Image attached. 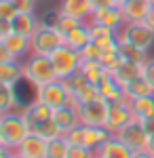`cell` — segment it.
<instances>
[{
	"label": "cell",
	"instance_id": "cell-25",
	"mask_svg": "<svg viewBox=\"0 0 154 158\" xmlns=\"http://www.w3.org/2000/svg\"><path fill=\"white\" fill-rule=\"evenodd\" d=\"M89 42H93V40H91V30H89V23L87 21L66 34V44L74 51H83Z\"/></svg>",
	"mask_w": 154,
	"mask_h": 158
},
{
	"label": "cell",
	"instance_id": "cell-34",
	"mask_svg": "<svg viewBox=\"0 0 154 158\" xmlns=\"http://www.w3.org/2000/svg\"><path fill=\"white\" fill-rule=\"evenodd\" d=\"M63 137L68 139L70 146H83V141H84V124H76L74 129L66 131Z\"/></svg>",
	"mask_w": 154,
	"mask_h": 158
},
{
	"label": "cell",
	"instance_id": "cell-23",
	"mask_svg": "<svg viewBox=\"0 0 154 158\" xmlns=\"http://www.w3.org/2000/svg\"><path fill=\"white\" fill-rule=\"evenodd\" d=\"M80 72L84 74V78H87L89 82H93V85H97V86H99L108 76H110V72L104 68V63H101L99 59L83 61V63H80Z\"/></svg>",
	"mask_w": 154,
	"mask_h": 158
},
{
	"label": "cell",
	"instance_id": "cell-33",
	"mask_svg": "<svg viewBox=\"0 0 154 158\" xmlns=\"http://www.w3.org/2000/svg\"><path fill=\"white\" fill-rule=\"evenodd\" d=\"M53 23L57 25V30H59V32L68 34V32H72L74 27H78V25L84 23V21H80V19H76V17H70V15H66V13H59V11H57L55 19H53Z\"/></svg>",
	"mask_w": 154,
	"mask_h": 158
},
{
	"label": "cell",
	"instance_id": "cell-14",
	"mask_svg": "<svg viewBox=\"0 0 154 158\" xmlns=\"http://www.w3.org/2000/svg\"><path fill=\"white\" fill-rule=\"evenodd\" d=\"M93 2L91 0H61L59 13H66L70 17H76L80 21H89L93 15Z\"/></svg>",
	"mask_w": 154,
	"mask_h": 158
},
{
	"label": "cell",
	"instance_id": "cell-50",
	"mask_svg": "<svg viewBox=\"0 0 154 158\" xmlns=\"http://www.w3.org/2000/svg\"><path fill=\"white\" fill-rule=\"evenodd\" d=\"M13 158H24V156H19V154H15V156H13Z\"/></svg>",
	"mask_w": 154,
	"mask_h": 158
},
{
	"label": "cell",
	"instance_id": "cell-29",
	"mask_svg": "<svg viewBox=\"0 0 154 158\" xmlns=\"http://www.w3.org/2000/svg\"><path fill=\"white\" fill-rule=\"evenodd\" d=\"M150 93H154V91L143 76H137L135 80H131L129 85L125 86V95H127L129 101L131 99H137V97H143V95H150Z\"/></svg>",
	"mask_w": 154,
	"mask_h": 158
},
{
	"label": "cell",
	"instance_id": "cell-19",
	"mask_svg": "<svg viewBox=\"0 0 154 158\" xmlns=\"http://www.w3.org/2000/svg\"><path fill=\"white\" fill-rule=\"evenodd\" d=\"M99 95H101V99H106L110 106L112 103H129V99L125 95V89L112 76H108L106 80L99 85Z\"/></svg>",
	"mask_w": 154,
	"mask_h": 158
},
{
	"label": "cell",
	"instance_id": "cell-39",
	"mask_svg": "<svg viewBox=\"0 0 154 158\" xmlns=\"http://www.w3.org/2000/svg\"><path fill=\"white\" fill-rule=\"evenodd\" d=\"M142 76L148 80V85L152 86V91H154V57H152V59H148L142 65Z\"/></svg>",
	"mask_w": 154,
	"mask_h": 158
},
{
	"label": "cell",
	"instance_id": "cell-32",
	"mask_svg": "<svg viewBox=\"0 0 154 158\" xmlns=\"http://www.w3.org/2000/svg\"><path fill=\"white\" fill-rule=\"evenodd\" d=\"M34 135H40L42 139H47V141H51V139H55V137H61L63 135V131H61L59 127L55 124V120L51 118V120H45V122H40L38 127H36L34 131H32Z\"/></svg>",
	"mask_w": 154,
	"mask_h": 158
},
{
	"label": "cell",
	"instance_id": "cell-42",
	"mask_svg": "<svg viewBox=\"0 0 154 158\" xmlns=\"http://www.w3.org/2000/svg\"><path fill=\"white\" fill-rule=\"evenodd\" d=\"M93 2V9H110V6H118L116 4V0H91Z\"/></svg>",
	"mask_w": 154,
	"mask_h": 158
},
{
	"label": "cell",
	"instance_id": "cell-36",
	"mask_svg": "<svg viewBox=\"0 0 154 158\" xmlns=\"http://www.w3.org/2000/svg\"><path fill=\"white\" fill-rule=\"evenodd\" d=\"M15 15H17V9L13 6L11 0H0V19H6V21H11Z\"/></svg>",
	"mask_w": 154,
	"mask_h": 158
},
{
	"label": "cell",
	"instance_id": "cell-53",
	"mask_svg": "<svg viewBox=\"0 0 154 158\" xmlns=\"http://www.w3.org/2000/svg\"><path fill=\"white\" fill-rule=\"evenodd\" d=\"M95 158H99V156H97V154H95Z\"/></svg>",
	"mask_w": 154,
	"mask_h": 158
},
{
	"label": "cell",
	"instance_id": "cell-3",
	"mask_svg": "<svg viewBox=\"0 0 154 158\" xmlns=\"http://www.w3.org/2000/svg\"><path fill=\"white\" fill-rule=\"evenodd\" d=\"M0 129H2L4 146L11 148L13 152L21 146V141L30 135V127H28V122H25V118L21 116V112H19V110L4 114V116H2V120H0Z\"/></svg>",
	"mask_w": 154,
	"mask_h": 158
},
{
	"label": "cell",
	"instance_id": "cell-15",
	"mask_svg": "<svg viewBox=\"0 0 154 158\" xmlns=\"http://www.w3.org/2000/svg\"><path fill=\"white\" fill-rule=\"evenodd\" d=\"M4 44H6V49L13 53V57L15 59H25L28 55H32V38L30 36H24V34H17V32H13L9 36L4 38Z\"/></svg>",
	"mask_w": 154,
	"mask_h": 158
},
{
	"label": "cell",
	"instance_id": "cell-5",
	"mask_svg": "<svg viewBox=\"0 0 154 158\" xmlns=\"http://www.w3.org/2000/svg\"><path fill=\"white\" fill-rule=\"evenodd\" d=\"M116 38H118L120 44H133V47L143 49V51H150V47L154 44V32L143 21L125 23L116 32Z\"/></svg>",
	"mask_w": 154,
	"mask_h": 158
},
{
	"label": "cell",
	"instance_id": "cell-27",
	"mask_svg": "<svg viewBox=\"0 0 154 158\" xmlns=\"http://www.w3.org/2000/svg\"><path fill=\"white\" fill-rule=\"evenodd\" d=\"M15 110H21L17 86H9L0 82V112L9 114V112H15Z\"/></svg>",
	"mask_w": 154,
	"mask_h": 158
},
{
	"label": "cell",
	"instance_id": "cell-47",
	"mask_svg": "<svg viewBox=\"0 0 154 158\" xmlns=\"http://www.w3.org/2000/svg\"><path fill=\"white\" fill-rule=\"evenodd\" d=\"M146 150H148V152H152V154H154V133L150 135V141H148V148H146Z\"/></svg>",
	"mask_w": 154,
	"mask_h": 158
},
{
	"label": "cell",
	"instance_id": "cell-37",
	"mask_svg": "<svg viewBox=\"0 0 154 158\" xmlns=\"http://www.w3.org/2000/svg\"><path fill=\"white\" fill-rule=\"evenodd\" d=\"M95 154H97L95 150H89V148H83V146H72L68 158H95Z\"/></svg>",
	"mask_w": 154,
	"mask_h": 158
},
{
	"label": "cell",
	"instance_id": "cell-24",
	"mask_svg": "<svg viewBox=\"0 0 154 158\" xmlns=\"http://www.w3.org/2000/svg\"><path fill=\"white\" fill-rule=\"evenodd\" d=\"M110 137H112V133L108 131L106 127H84L83 148H89V150H95V152H97Z\"/></svg>",
	"mask_w": 154,
	"mask_h": 158
},
{
	"label": "cell",
	"instance_id": "cell-7",
	"mask_svg": "<svg viewBox=\"0 0 154 158\" xmlns=\"http://www.w3.org/2000/svg\"><path fill=\"white\" fill-rule=\"evenodd\" d=\"M34 99L49 106L51 110L55 108H61V106H68L70 101V95L68 91L63 89V82L61 80H53L49 85H42V86H36L34 89Z\"/></svg>",
	"mask_w": 154,
	"mask_h": 158
},
{
	"label": "cell",
	"instance_id": "cell-9",
	"mask_svg": "<svg viewBox=\"0 0 154 158\" xmlns=\"http://www.w3.org/2000/svg\"><path fill=\"white\" fill-rule=\"evenodd\" d=\"M70 80H72V95L76 97L78 103H87V101H93V99L101 97L99 95V86L89 82L80 70L74 74V76H70Z\"/></svg>",
	"mask_w": 154,
	"mask_h": 158
},
{
	"label": "cell",
	"instance_id": "cell-38",
	"mask_svg": "<svg viewBox=\"0 0 154 158\" xmlns=\"http://www.w3.org/2000/svg\"><path fill=\"white\" fill-rule=\"evenodd\" d=\"M11 2H13V6L17 9V13H34L38 0H11Z\"/></svg>",
	"mask_w": 154,
	"mask_h": 158
},
{
	"label": "cell",
	"instance_id": "cell-6",
	"mask_svg": "<svg viewBox=\"0 0 154 158\" xmlns=\"http://www.w3.org/2000/svg\"><path fill=\"white\" fill-rule=\"evenodd\" d=\"M108 112H110V103L101 97L87 101V103H78L80 124H84V127H106Z\"/></svg>",
	"mask_w": 154,
	"mask_h": 158
},
{
	"label": "cell",
	"instance_id": "cell-40",
	"mask_svg": "<svg viewBox=\"0 0 154 158\" xmlns=\"http://www.w3.org/2000/svg\"><path fill=\"white\" fill-rule=\"evenodd\" d=\"M13 53L6 49V44H4V40H0V63H6V61H13Z\"/></svg>",
	"mask_w": 154,
	"mask_h": 158
},
{
	"label": "cell",
	"instance_id": "cell-20",
	"mask_svg": "<svg viewBox=\"0 0 154 158\" xmlns=\"http://www.w3.org/2000/svg\"><path fill=\"white\" fill-rule=\"evenodd\" d=\"M99 158H133V150L127 148L116 135H112L104 146L97 150Z\"/></svg>",
	"mask_w": 154,
	"mask_h": 158
},
{
	"label": "cell",
	"instance_id": "cell-11",
	"mask_svg": "<svg viewBox=\"0 0 154 158\" xmlns=\"http://www.w3.org/2000/svg\"><path fill=\"white\" fill-rule=\"evenodd\" d=\"M19 112H21V116L25 118L28 127H30V133L34 131L40 122L53 118V110L49 108V106H45V103H40V101H36V99H32L30 103H25Z\"/></svg>",
	"mask_w": 154,
	"mask_h": 158
},
{
	"label": "cell",
	"instance_id": "cell-45",
	"mask_svg": "<svg viewBox=\"0 0 154 158\" xmlns=\"http://www.w3.org/2000/svg\"><path fill=\"white\" fill-rule=\"evenodd\" d=\"M13 156H15V152H13L11 148L0 146V158H13Z\"/></svg>",
	"mask_w": 154,
	"mask_h": 158
},
{
	"label": "cell",
	"instance_id": "cell-46",
	"mask_svg": "<svg viewBox=\"0 0 154 158\" xmlns=\"http://www.w3.org/2000/svg\"><path fill=\"white\" fill-rule=\"evenodd\" d=\"M133 158H154V154L148 150H139V152H133Z\"/></svg>",
	"mask_w": 154,
	"mask_h": 158
},
{
	"label": "cell",
	"instance_id": "cell-31",
	"mask_svg": "<svg viewBox=\"0 0 154 158\" xmlns=\"http://www.w3.org/2000/svg\"><path fill=\"white\" fill-rule=\"evenodd\" d=\"M120 55H122V59L133 61V63H137V65H143L146 61L150 59V57H148V51L137 49V47H133V44H120Z\"/></svg>",
	"mask_w": 154,
	"mask_h": 158
},
{
	"label": "cell",
	"instance_id": "cell-43",
	"mask_svg": "<svg viewBox=\"0 0 154 158\" xmlns=\"http://www.w3.org/2000/svg\"><path fill=\"white\" fill-rule=\"evenodd\" d=\"M139 122H142V127H143V129H146L150 135L154 133V116H152V118H143V120H139Z\"/></svg>",
	"mask_w": 154,
	"mask_h": 158
},
{
	"label": "cell",
	"instance_id": "cell-26",
	"mask_svg": "<svg viewBox=\"0 0 154 158\" xmlns=\"http://www.w3.org/2000/svg\"><path fill=\"white\" fill-rule=\"evenodd\" d=\"M129 108H131V112H133V118H135V120L152 118L154 116V93L143 95V97H137V99H131Z\"/></svg>",
	"mask_w": 154,
	"mask_h": 158
},
{
	"label": "cell",
	"instance_id": "cell-10",
	"mask_svg": "<svg viewBox=\"0 0 154 158\" xmlns=\"http://www.w3.org/2000/svg\"><path fill=\"white\" fill-rule=\"evenodd\" d=\"M133 118V112H131L129 103H112L110 112H108V120H106V129L112 135H116L118 131H122Z\"/></svg>",
	"mask_w": 154,
	"mask_h": 158
},
{
	"label": "cell",
	"instance_id": "cell-30",
	"mask_svg": "<svg viewBox=\"0 0 154 158\" xmlns=\"http://www.w3.org/2000/svg\"><path fill=\"white\" fill-rule=\"evenodd\" d=\"M70 143H68V139L61 135V137H55V139H51L47 146V158H68L70 154Z\"/></svg>",
	"mask_w": 154,
	"mask_h": 158
},
{
	"label": "cell",
	"instance_id": "cell-4",
	"mask_svg": "<svg viewBox=\"0 0 154 158\" xmlns=\"http://www.w3.org/2000/svg\"><path fill=\"white\" fill-rule=\"evenodd\" d=\"M51 63L55 68V74H57V80H63V78H70L80 70V53L78 51L70 49L68 44H61L59 49H55L51 55Z\"/></svg>",
	"mask_w": 154,
	"mask_h": 158
},
{
	"label": "cell",
	"instance_id": "cell-21",
	"mask_svg": "<svg viewBox=\"0 0 154 158\" xmlns=\"http://www.w3.org/2000/svg\"><path fill=\"white\" fill-rule=\"evenodd\" d=\"M11 25H13V32L32 38L34 32L38 30V25H40V19L36 17L34 13H17L11 19Z\"/></svg>",
	"mask_w": 154,
	"mask_h": 158
},
{
	"label": "cell",
	"instance_id": "cell-35",
	"mask_svg": "<svg viewBox=\"0 0 154 158\" xmlns=\"http://www.w3.org/2000/svg\"><path fill=\"white\" fill-rule=\"evenodd\" d=\"M80 53V59L83 61H89V59H101V49L95 44V42H89L83 51H78Z\"/></svg>",
	"mask_w": 154,
	"mask_h": 158
},
{
	"label": "cell",
	"instance_id": "cell-18",
	"mask_svg": "<svg viewBox=\"0 0 154 158\" xmlns=\"http://www.w3.org/2000/svg\"><path fill=\"white\" fill-rule=\"evenodd\" d=\"M120 9H122V15H125L127 23H137V21L146 19V15L152 9V4H150V0H129Z\"/></svg>",
	"mask_w": 154,
	"mask_h": 158
},
{
	"label": "cell",
	"instance_id": "cell-51",
	"mask_svg": "<svg viewBox=\"0 0 154 158\" xmlns=\"http://www.w3.org/2000/svg\"><path fill=\"white\" fill-rule=\"evenodd\" d=\"M2 116H4V114H2V112H0V120H2Z\"/></svg>",
	"mask_w": 154,
	"mask_h": 158
},
{
	"label": "cell",
	"instance_id": "cell-17",
	"mask_svg": "<svg viewBox=\"0 0 154 158\" xmlns=\"http://www.w3.org/2000/svg\"><path fill=\"white\" fill-rule=\"evenodd\" d=\"M53 120L61 131H70L76 124H80V116H78V108L76 106H61V108L53 110Z\"/></svg>",
	"mask_w": 154,
	"mask_h": 158
},
{
	"label": "cell",
	"instance_id": "cell-12",
	"mask_svg": "<svg viewBox=\"0 0 154 158\" xmlns=\"http://www.w3.org/2000/svg\"><path fill=\"white\" fill-rule=\"evenodd\" d=\"M89 21H93V23H99V25H106V27L114 30V32H118L120 27L127 23V21H125V15H122V9H120V6L97 9V11H93V15H91V19H89Z\"/></svg>",
	"mask_w": 154,
	"mask_h": 158
},
{
	"label": "cell",
	"instance_id": "cell-48",
	"mask_svg": "<svg viewBox=\"0 0 154 158\" xmlns=\"http://www.w3.org/2000/svg\"><path fill=\"white\" fill-rule=\"evenodd\" d=\"M125 2H129V0H116V4H118V6H122Z\"/></svg>",
	"mask_w": 154,
	"mask_h": 158
},
{
	"label": "cell",
	"instance_id": "cell-41",
	"mask_svg": "<svg viewBox=\"0 0 154 158\" xmlns=\"http://www.w3.org/2000/svg\"><path fill=\"white\" fill-rule=\"evenodd\" d=\"M13 34V25L11 21H6V19H0V40H4V38Z\"/></svg>",
	"mask_w": 154,
	"mask_h": 158
},
{
	"label": "cell",
	"instance_id": "cell-49",
	"mask_svg": "<svg viewBox=\"0 0 154 158\" xmlns=\"http://www.w3.org/2000/svg\"><path fill=\"white\" fill-rule=\"evenodd\" d=\"M0 146H4V139H2V129H0Z\"/></svg>",
	"mask_w": 154,
	"mask_h": 158
},
{
	"label": "cell",
	"instance_id": "cell-52",
	"mask_svg": "<svg viewBox=\"0 0 154 158\" xmlns=\"http://www.w3.org/2000/svg\"><path fill=\"white\" fill-rule=\"evenodd\" d=\"M150 4H152V6H154V0H150Z\"/></svg>",
	"mask_w": 154,
	"mask_h": 158
},
{
	"label": "cell",
	"instance_id": "cell-22",
	"mask_svg": "<svg viewBox=\"0 0 154 158\" xmlns=\"http://www.w3.org/2000/svg\"><path fill=\"white\" fill-rule=\"evenodd\" d=\"M24 80V63L19 59L0 63V82L9 86H17Z\"/></svg>",
	"mask_w": 154,
	"mask_h": 158
},
{
	"label": "cell",
	"instance_id": "cell-13",
	"mask_svg": "<svg viewBox=\"0 0 154 158\" xmlns=\"http://www.w3.org/2000/svg\"><path fill=\"white\" fill-rule=\"evenodd\" d=\"M47 146H49L47 139H42L40 135L30 133L21 141V146L15 150V154H19L24 158H47Z\"/></svg>",
	"mask_w": 154,
	"mask_h": 158
},
{
	"label": "cell",
	"instance_id": "cell-16",
	"mask_svg": "<svg viewBox=\"0 0 154 158\" xmlns=\"http://www.w3.org/2000/svg\"><path fill=\"white\" fill-rule=\"evenodd\" d=\"M110 76L125 89L131 80H135L137 76H142V65H137V63H133V61H127V59H120V63L110 72Z\"/></svg>",
	"mask_w": 154,
	"mask_h": 158
},
{
	"label": "cell",
	"instance_id": "cell-8",
	"mask_svg": "<svg viewBox=\"0 0 154 158\" xmlns=\"http://www.w3.org/2000/svg\"><path fill=\"white\" fill-rule=\"evenodd\" d=\"M116 137H118L127 148H131L133 152L146 150V148H148V141H150V133L142 127L139 120H131L122 131L116 133Z\"/></svg>",
	"mask_w": 154,
	"mask_h": 158
},
{
	"label": "cell",
	"instance_id": "cell-1",
	"mask_svg": "<svg viewBox=\"0 0 154 158\" xmlns=\"http://www.w3.org/2000/svg\"><path fill=\"white\" fill-rule=\"evenodd\" d=\"M21 63H24V82H28L34 89L57 80V74H55V68H53L49 55H36V53H32Z\"/></svg>",
	"mask_w": 154,
	"mask_h": 158
},
{
	"label": "cell",
	"instance_id": "cell-2",
	"mask_svg": "<svg viewBox=\"0 0 154 158\" xmlns=\"http://www.w3.org/2000/svg\"><path fill=\"white\" fill-rule=\"evenodd\" d=\"M61 44H66V34L57 30V25L40 21L38 30L32 36V53L36 55H51L55 49H59Z\"/></svg>",
	"mask_w": 154,
	"mask_h": 158
},
{
	"label": "cell",
	"instance_id": "cell-28",
	"mask_svg": "<svg viewBox=\"0 0 154 158\" xmlns=\"http://www.w3.org/2000/svg\"><path fill=\"white\" fill-rule=\"evenodd\" d=\"M87 23H89V30H91V40H93L99 49H101L104 44H108L110 40H114V38H116V32H114V30H110V27H106V25L93 23V21H87Z\"/></svg>",
	"mask_w": 154,
	"mask_h": 158
},
{
	"label": "cell",
	"instance_id": "cell-44",
	"mask_svg": "<svg viewBox=\"0 0 154 158\" xmlns=\"http://www.w3.org/2000/svg\"><path fill=\"white\" fill-rule=\"evenodd\" d=\"M143 23H146V25H148V27H150V30L154 32V6L150 9V11H148V15H146V19H143Z\"/></svg>",
	"mask_w": 154,
	"mask_h": 158
}]
</instances>
